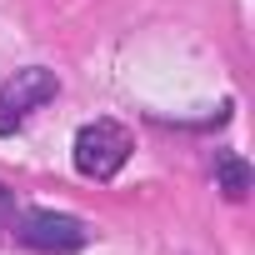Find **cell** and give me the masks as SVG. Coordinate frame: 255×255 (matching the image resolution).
Segmentation results:
<instances>
[{
    "label": "cell",
    "instance_id": "6da1fadb",
    "mask_svg": "<svg viewBox=\"0 0 255 255\" xmlns=\"http://www.w3.org/2000/svg\"><path fill=\"white\" fill-rule=\"evenodd\" d=\"M130 150H135V140H130L125 125L90 120V125H80V135H75V170L85 180H110V175H120L125 160H130Z\"/></svg>",
    "mask_w": 255,
    "mask_h": 255
},
{
    "label": "cell",
    "instance_id": "7a4b0ae2",
    "mask_svg": "<svg viewBox=\"0 0 255 255\" xmlns=\"http://www.w3.org/2000/svg\"><path fill=\"white\" fill-rule=\"evenodd\" d=\"M15 240L30 245V250H40V255H70V250H80V245L90 240V230H85V220H75V215L25 210V215L15 220Z\"/></svg>",
    "mask_w": 255,
    "mask_h": 255
},
{
    "label": "cell",
    "instance_id": "3957f363",
    "mask_svg": "<svg viewBox=\"0 0 255 255\" xmlns=\"http://www.w3.org/2000/svg\"><path fill=\"white\" fill-rule=\"evenodd\" d=\"M55 90H60V80H55L50 70H40V65L15 70L5 85H0V135H10L30 110L50 105V100H55Z\"/></svg>",
    "mask_w": 255,
    "mask_h": 255
},
{
    "label": "cell",
    "instance_id": "277c9868",
    "mask_svg": "<svg viewBox=\"0 0 255 255\" xmlns=\"http://www.w3.org/2000/svg\"><path fill=\"white\" fill-rule=\"evenodd\" d=\"M215 180H220V190L230 200H245L250 195V165L240 155H215Z\"/></svg>",
    "mask_w": 255,
    "mask_h": 255
},
{
    "label": "cell",
    "instance_id": "5b68a950",
    "mask_svg": "<svg viewBox=\"0 0 255 255\" xmlns=\"http://www.w3.org/2000/svg\"><path fill=\"white\" fill-rule=\"evenodd\" d=\"M0 220H15V195L0 185Z\"/></svg>",
    "mask_w": 255,
    "mask_h": 255
}]
</instances>
